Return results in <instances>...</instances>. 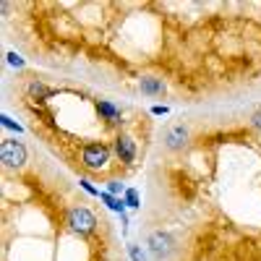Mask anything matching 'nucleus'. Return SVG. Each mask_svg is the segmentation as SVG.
<instances>
[{"label": "nucleus", "mask_w": 261, "mask_h": 261, "mask_svg": "<svg viewBox=\"0 0 261 261\" xmlns=\"http://www.w3.org/2000/svg\"><path fill=\"white\" fill-rule=\"evenodd\" d=\"M107 162H110V149L105 144L94 141V144H86L81 151V165L86 170H105Z\"/></svg>", "instance_id": "f03ea898"}, {"label": "nucleus", "mask_w": 261, "mask_h": 261, "mask_svg": "<svg viewBox=\"0 0 261 261\" xmlns=\"http://www.w3.org/2000/svg\"><path fill=\"white\" fill-rule=\"evenodd\" d=\"M141 92L144 94H149V97H162L165 92H167V86H165V81L162 79H154V76H146V79H141Z\"/></svg>", "instance_id": "0eeeda50"}, {"label": "nucleus", "mask_w": 261, "mask_h": 261, "mask_svg": "<svg viewBox=\"0 0 261 261\" xmlns=\"http://www.w3.org/2000/svg\"><path fill=\"white\" fill-rule=\"evenodd\" d=\"M29 94L37 97V99H47V97H53V89H50V86H45L42 81H32L29 84Z\"/></svg>", "instance_id": "1a4fd4ad"}, {"label": "nucleus", "mask_w": 261, "mask_h": 261, "mask_svg": "<svg viewBox=\"0 0 261 261\" xmlns=\"http://www.w3.org/2000/svg\"><path fill=\"white\" fill-rule=\"evenodd\" d=\"M146 246H149L151 253H154V258H167L172 251H175V238H172L170 232L157 230V232H151V235H149Z\"/></svg>", "instance_id": "20e7f679"}, {"label": "nucleus", "mask_w": 261, "mask_h": 261, "mask_svg": "<svg viewBox=\"0 0 261 261\" xmlns=\"http://www.w3.org/2000/svg\"><path fill=\"white\" fill-rule=\"evenodd\" d=\"M186 144H188V128H186L183 123L170 125V128L165 130V146H167L170 151H183Z\"/></svg>", "instance_id": "39448f33"}, {"label": "nucleus", "mask_w": 261, "mask_h": 261, "mask_svg": "<svg viewBox=\"0 0 261 261\" xmlns=\"http://www.w3.org/2000/svg\"><path fill=\"white\" fill-rule=\"evenodd\" d=\"M251 125H253L256 130H261V110H256V113L251 115Z\"/></svg>", "instance_id": "9d476101"}, {"label": "nucleus", "mask_w": 261, "mask_h": 261, "mask_svg": "<svg viewBox=\"0 0 261 261\" xmlns=\"http://www.w3.org/2000/svg\"><path fill=\"white\" fill-rule=\"evenodd\" d=\"M65 225H68L71 232H76V235H89L97 227V217L84 206H73L68 212V217H65Z\"/></svg>", "instance_id": "f257e3e1"}, {"label": "nucleus", "mask_w": 261, "mask_h": 261, "mask_svg": "<svg viewBox=\"0 0 261 261\" xmlns=\"http://www.w3.org/2000/svg\"><path fill=\"white\" fill-rule=\"evenodd\" d=\"M128 204H130V206H136V193H134V191L128 193Z\"/></svg>", "instance_id": "f8f14e48"}, {"label": "nucleus", "mask_w": 261, "mask_h": 261, "mask_svg": "<svg viewBox=\"0 0 261 261\" xmlns=\"http://www.w3.org/2000/svg\"><path fill=\"white\" fill-rule=\"evenodd\" d=\"M97 110H99V115L107 120V123H120V110L115 105H110L107 99H99L97 102Z\"/></svg>", "instance_id": "6e6552de"}, {"label": "nucleus", "mask_w": 261, "mask_h": 261, "mask_svg": "<svg viewBox=\"0 0 261 261\" xmlns=\"http://www.w3.org/2000/svg\"><path fill=\"white\" fill-rule=\"evenodd\" d=\"M8 60H11L13 65H24V63H21V58H18V55H8Z\"/></svg>", "instance_id": "9b49d317"}, {"label": "nucleus", "mask_w": 261, "mask_h": 261, "mask_svg": "<svg viewBox=\"0 0 261 261\" xmlns=\"http://www.w3.org/2000/svg\"><path fill=\"white\" fill-rule=\"evenodd\" d=\"M115 154L120 157V162L130 165V162L136 160V141L130 139V136H125V134H120L115 139Z\"/></svg>", "instance_id": "423d86ee"}, {"label": "nucleus", "mask_w": 261, "mask_h": 261, "mask_svg": "<svg viewBox=\"0 0 261 261\" xmlns=\"http://www.w3.org/2000/svg\"><path fill=\"white\" fill-rule=\"evenodd\" d=\"M0 162L11 170H18L27 165V146L21 141H3L0 144Z\"/></svg>", "instance_id": "7ed1b4c3"}]
</instances>
